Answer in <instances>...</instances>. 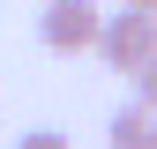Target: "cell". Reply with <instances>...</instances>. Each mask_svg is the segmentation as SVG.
Segmentation results:
<instances>
[{
    "label": "cell",
    "mask_w": 157,
    "mask_h": 149,
    "mask_svg": "<svg viewBox=\"0 0 157 149\" xmlns=\"http://www.w3.org/2000/svg\"><path fill=\"white\" fill-rule=\"evenodd\" d=\"M90 52H105V67H112V74H135V67L157 52V15H142V8H120V15H105Z\"/></svg>",
    "instance_id": "obj_1"
},
{
    "label": "cell",
    "mask_w": 157,
    "mask_h": 149,
    "mask_svg": "<svg viewBox=\"0 0 157 149\" xmlns=\"http://www.w3.org/2000/svg\"><path fill=\"white\" fill-rule=\"evenodd\" d=\"M97 23H105V8H97V0H45V15H37V45L75 60V52L97 45Z\"/></svg>",
    "instance_id": "obj_2"
},
{
    "label": "cell",
    "mask_w": 157,
    "mask_h": 149,
    "mask_svg": "<svg viewBox=\"0 0 157 149\" xmlns=\"http://www.w3.org/2000/svg\"><path fill=\"white\" fill-rule=\"evenodd\" d=\"M105 142H112V149H157V112L127 97L120 112H112V127H105Z\"/></svg>",
    "instance_id": "obj_3"
},
{
    "label": "cell",
    "mask_w": 157,
    "mask_h": 149,
    "mask_svg": "<svg viewBox=\"0 0 157 149\" xmlns=\"http://www.w3.org/2000/svg\"><path fill=\"white\" fill-rule=\"evenodd\" d=\"M127 82H135V104H150V112H157V52H150L135 74H127Z\"/></svg>",
    "instance_id": "obj_4"
},
{
    "label": "cell",
    "mask_w": 157,
    "mask_h": 149,
    "mask_svg": "<svg viewBox=\"0 0 157 149\" xmlns=\"http://www.w3.org/2000/svg\"><path fill=\"white\" fill-rule=\"evenodd\" d=\"M15 149H75L60 127H23V134H15Z\"/></svg>",
    "instance_id": "obj_5"
},
{
    "label": "cell",
    "mask_w": 157,
    "mask_h": 149,
    "mask_svg": "<svg viewBox=\"0 0 157 149\" xmlns=\"http://www.w3.org/2000/svg\"><path fill=\"white\" fill-rule=\"evenodd\" d=\"M120 8H142V15H157V0H120Z\"/></svg>",
    "instance_id": "obj_6"
},
{
    "label": "cell",
    "mask_w": 157,
    "mask_h": 149,
    "mask_svg": "<svg viewBox=\"0 0 157 149\" xmlns=\"http://www.w3.org/2000/svg\"><path fill=\"white\" fill-rule=\"evenodd\" d=\"M37 8H45V0H37Z\"/></svg>",
    "instance_id": "obj_7"
}]
</instances>
